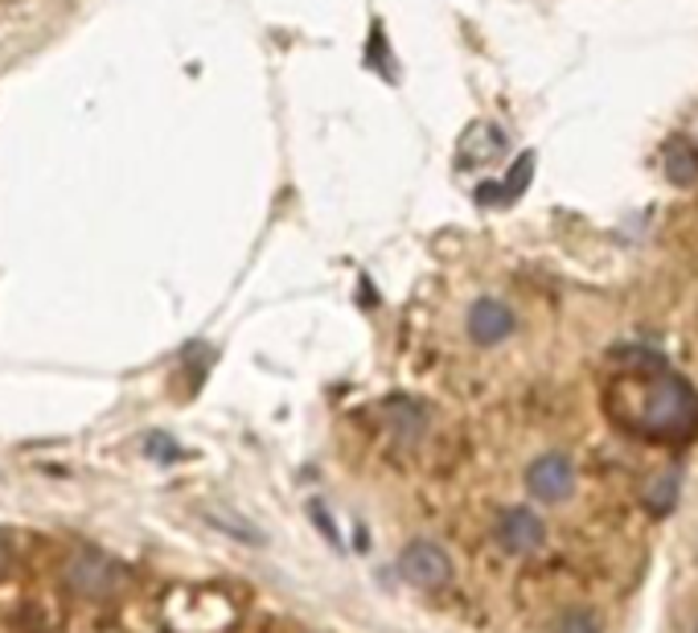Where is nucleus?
Returning <instances> with one entry per match:
<instances>
[{
    "label": "nucleus",
    "instance_id": "nucleus-6",
    "mask_svg": "<svg viewBox=\"0 0 698 633\" xmlns=\"http://www.w3.org/2000/svg\"><path fill=\"white\" fill-rule=\"evenodd\" d=\"M514 334V313L505 309L502 300H476L469 309V338L476 346H497Z\"/></svg>",
    "mask_w": 698,
    "mask_h": 633
},
{
    "label": "nucleus",
    "instance_id": "nucleus-3",
    "mask_svg": "<svg viewBox=\"0 0 698 633\" xmlns=\"http://www.w3.org/2000/svg\"><path fill=\"white\" fill-rule=\"evenodd\" d=\"M399 572H403L407 584H415V589H440L452 580V560H448L444 551L435 548V543H411V548L399 555Z\"/></svg>",
    "mask_w": 698,
    "mask_h": 633
},
{
    "label": "nucleus",
    "instance_id": "nucleus-8",
    "mask_svg": "<svg viewBox=\"0 0 698 633\" xmlns=\"http://www.w3.org/2000/svg\"><path fill=\"white\" fill-rule=\"evenodd\" d=\"M666 177L674 185H695L698 182V149L686 141H674L666 149Z\"/></svg>",
    "mask_w": 698,
    "mask_h": 633
},
{
    "label": "nucleus",
    "instance_id": "nucleus-11",
    "mask_svg": "<svg viewBox=\"0 0 698 633\" xmlns=\"http://www.w3.org/2000/svg\"><path fill=\"white\" fill-rule=\"evenodd\" d=\"M558 633H601V625H596V617L592 613H567V617L558 621Z\"/></svg>",
    "mask_w": 698,
    "mask_h": 633
},
{
    "label": "nucleus",
    "instance_id": "nucleus-12",
    "mask_svg": "<svg viewBox=\"0 0 698 633\" xmlns=\"http://www.w3.org/2000/svg\"><path fill=\"white\" fill-rule=\"evenodd\" d=\"M148 457H156V461H173V457H177V445L165 437H148Z\"/></svg>",
    "mask_w": 698,
    "mask_h": 633
},
{
    "label": "nucleus",
    "instance_id": "nucleus-4",
    "mask_svg": "<svg viewBox=\"0 0 698 633\" xmlns=\"http://www.w3.org/2000/svg\"><path fill=\"white\" fill-rule=\"evenodd\" d=\"M526 486L538 502H563V498H572L575 490V469L572 461L563 457V452H546L538 461L526 469Z\"/></svg>",
    "mask_w": 698,
    "mask_h": 633
},
{
    "label": "nucleus",
    "instance_id": "nucleus-5",
    "mask_svg": "<svg viewBox=\"0 0 698 633\" xmlns=\"http://www.w3.org/2000/svg\"><path fill=\"white\" fill-rule=\"evenodd\" d=\"M543 539H546V527L531 510L514 507L497 519V543H502L510 555H526V551L543 548Z\"/></svg>",
    "mask_w": 698,
    "mask_h": 633
},
{
    "label": "nucleus",
    "instance_id": "nucleus-2",
    "mask_svg": "<svg viewBox=\"0 0 698 633\" xmlns=\"http://www.w3.org/2000/svg\"><path fill=\"white\" fill-rule=\"evenodd\" d=\"M66 584L79 596H91V601H103V596H112V592H120V584H124V568L115 560H107L103 551H91L83 548L74 560L66 563Z\"/></svg>",
    "mask_w": 698,
    "mask_h": 633
},
{
    "label": "nucleus",
    "instance_id": "nucleus-1",
    "mask_svg": "<svg viewBox=\"0 0 698 633\" xmlns=\"http://www.w3.org/2000/svg\"><path fill=\"white\" fill-rule=\"evenodd\" d=\"M616 411V420L628 423L637 437L686 440L698 432V395L678 375H657L637 395H620Z\"/></svg>",
    "mask_w": 698,
    "mask_h": 633
},
{
    "label": "nucleus",
    "instance_id": "nucleus-10",
    "mask_svg": "<svg viewBox=\"0 0 698 633\" xmlns=\"http://www.w3.org/2000/svg\"><path fill=\"white\" fill-rule=\"evenodd\" d=\"M531 177H534V153H522L517 156V165L510 170V177L502 182V202H514V197L526 194Z\"/></svg>",
    "mask_w": 698,
    "mask_h": 633
},
{
    "label": "nucleus",
    "instance_id": "nucleus-13",
    "mask_svg": "<svg viewBox=\"0 0 698 633\" xmlns=\"http://www.w3.org/2000/svg\"><path fill=\"white\" fill-rule=\"evenodd\" d=\"M4 568H9V539L0 535V572H4Z\"/></svg>",
    "mask_w": 698,
    "mask_h": 633
},
{
    "label": "nucleus",
    "instance_id": "nucleus-9",
    "mask_svg": "<svg viewBox=\"0 0 698 633\" xmlns=\"http://www.w3.org/2000/svg\"><path fill=\"white\" fill-rule=\"evenodd\" d=\"M674 502H678V469H670V473H661V478L645 490V507L654 510V514H670Z\"/></svg>",
    "mask_w": 698,
    "mask_h": 633
},
{
    "label": "nucleus",
    "instance_id": "nucleus-7",
    "mask_svg": "<svg viewBox=\"0 0 698 633\" xmlns=\"http://www.w3.org/2000/svg\"><path fill=\"white\" fill-rule=\"evenodd\" d=\"M502 149H505V136L493 124H485V120H481V124H473L461 136V161H464V165L489 161V156H497Z\"/></svg>",
    "mask_w": 698,
    "mask_h": 633
}]
</instances>
